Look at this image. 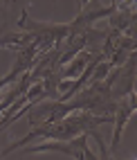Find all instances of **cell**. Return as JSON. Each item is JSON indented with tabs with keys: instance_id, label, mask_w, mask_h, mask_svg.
<instances>
[{
	"instance_id": "6da1fadb",
	"label": "cell",
	"mask_w": 137,
	"mask_h": 160,
	"mask_svg": "<svg viewBox=\"0 0 137 160\" xmlns=\"http://www.w3.org/2000/svg\"><path fill=\"white\" fill-rule=\"evenodd\" d=\"M112 122V115H94V113H77L72 111L68 113L65 117H61L56 122H50V124H40V126H34V131L27 133L25 138H20L18 142L9 144L0 158H9L16 149H23L25 144L34 142V140H70V138H77L81 133H88V138H94V142H97L103 151H101V158H112L110 151L106 149V142H103V135L99 133V126L101 124H110Z\"/></svg>"
},
{
	"instance_id": "7a4b0ae2",
	"label": "cell",
	"mask_w": 137,
	"mask_h": 160,
	"mask_svg": "<svg viewBox=\"0 0 137 160\" xmlns=\"http://www.w3.org/2000/svg\"><path fill=\"white\" fill-rule=\"evenodd\" d=\"M18 27L31 36V41L36 43V48L40 52H47L50 48L59 45L61 41L68 36V32H70V23L68 25H59V23H43V20H34V18L27 14V9L20 12Z\"/></svg>"
},
{
	"instance_id": "3957f363",
	"label": "cell",
	"mask_w": 137,
	"mask_h": 160,
	"mask_svg": "<svg viewBox=\"0 0 137 160\" xmlns=\"http://www.w3.org/2000/svg\"><path fill=\"white\" fill-rule=\"evenodd\" d=\"M20 151V156H36V153H59V156H65V158H74V160H97L99 156L90 151L88 147V133H81L77 138H70V140H43L40 144L29 147Z\"/></svg>"
},
{
	"instance_id": "277c9868",
	"label": "cell",
	"mask_w": 137,
	"mask_h": 160,
	"mask_svg": "<svg viewBox=\"0 0 137 160\" xmlns=\"http://www.w3.org/2000/svg\"><path fill=\"white\" fill-rule=\"evenodd\" d=\"M133 115H135V90L126 92L124 97H119L117 104H115V111H112V140H110V147H108L110 153L119 147L121 133H124L126 124H128V120Z\"/></svg>"
},
{
	"instance_id": "5b68a950",
	"label": "cell",
	"mask_w": 137,
	"mask_h": 160,
	"mask_svg": "<svg viewBox=\"0 0 137 160\" xmlns=\"http://www.w3.org/2000/svg\"><path fill=\"white\" fill-rule=\"evenodd\" d=\"M38 54H43L38 48H36V43L31 41L29 45H25V48H18L16 50V61H14V68L9 70V74L7 77H2L0 79V90L2 88H7L9 83H14V81H18L20 79V74L23 72H27L31 66L36 63V59H38Z\"/></svg>"
},
{
	"instance_id": "8992f818",
	"label": "cell",
	"mask_w": 137,
	"mask_h": 160,
	"mask_svg": "<svg viewBox=\"0 0 137 160\" xmlns=\"http://www.w3.org/2000/svg\"><path fill=\"white\" fill-rule=\"evenodd\" d=\"M9 2H12V0H0V18H2V14H5V9H7Z\"/></svg>"
}]
</instances>
